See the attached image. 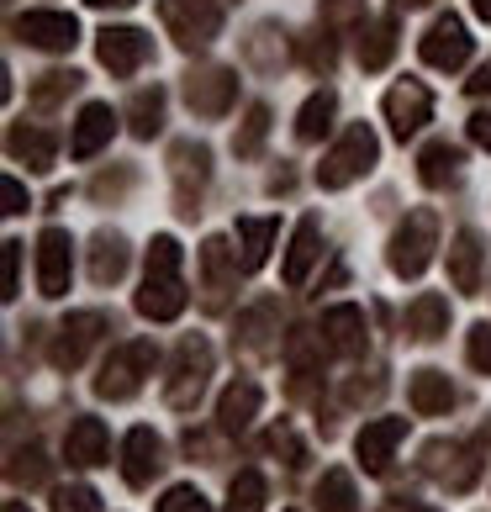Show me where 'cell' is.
Masks as SVG:
<instances>
[{"instance_id": "cell-5", "label": "cell", "mask_w": 491, "mask_h": 512, "mask_svg": "<svg viewBox=\"0 0 491 512\" xmlns=\"http://www.w3.org/2000/svg\"><path fill=\"white\" fill-rule=\"evenodd\" d=\"M159 22L180 48H206L222 32V6L217 0H159Z\"/></svg>"}, {"instance_id": "cell-17", "label": "cell", "mask_w": 491, "mask_h": 512, "mask_svg": "<svg viewBox=\"0 0 491 512\" xmlns=\"http://www.w3.org/2000/svg\"><path fill=\"white\" fill-rule=\"evenodd\" d=\"M111 132H117V111L106 101H90L80 111V122H74V138H69V154L74 159H96L101 148L111 143Z\"/></svg>"}, {"instance_id": "cell-15", "label": "cell", "mask_w": 491, "mask_h": 512, "mask_svg": "<svg viewBox=\"0 0 491 512\" xmlns=\"http://www.w3.org/2000/svg\"><path fill=\"white\" fill-rule=\"evenodd\" d=\"M201 286H206V307L212 312L228 307V296L238 286V259L228 249V238H206L201 243Z\"/></svg>"}, {"instance_id": "cell-13", "label": "cell", "mask_w": 491, "mask_h": 512, "mask_svg": "<svg viewBox=\"0 0 491 512\" xmlns=\"http://www.w3.org/2000/svg\"><path fill=\"white\" fill-rule=\"evenodd\" d=\"M407 439V417H375V423L360 428V439H354V454H360V465L370 476H386L391 460H396V444Z\"/></svg>"}, {"instance_id": "cell-12", "label": "cell", "mask_w": 491, "mask_h": 512, "mask_svg": "<svg viewBox=\"0 0 491 512\" xmlns=\"http://www.w3.org/2000/svg\"><path fill=\"white\" fill-rule=\"evenodd\" d=\"M386 122H391V132L396 138H412V132H423L428 122H433V96L418 85V80H402V85H391L386 90Z\"/></svg>"}, {"instance_id": "cell-6", "label": "cell", "mask_w": 491, "mask_h": 512, "mask_svg": "<svg viewBox=\"0 0 491 512\" xmlns=\"http://www.w3.org/2000/svg\"><path fill=\"white\" fill-rule=\"evenodd\" d=\"M206 375H212V344H206V338H185L180 354H175V381L164 386V402L175 412L196 407L201 391H206Z\"/></svg>"}, {"instance_id": "cell-38", "label": "cell", "mask_w": 491, "mask_h": 512, "mask_svg": "<svg viewBox=\"0 0 491 512\" xmlns=\"http://www.w3.org/2000/svg\"><path fill=\"white\" fill-rule=\"evenodd\" d=\"M74 90H80V74H74V69H53V74H43V85H32V101L53 106V101L74 96Z\"/></svg>"}, {"instance_id": "cell-16", "label": "cell", "mask_w": 491, "mask_h": 512, "mask_svg": "<svg viewBox=\"0 0 491 512\" xmlns=\"http://www.w3.org/2000/svg\"><path fill=\"white\" fill-rule=\"evenodd\" d=\"M317 338L333 349V354H365L370 344V328H365V312L360 307H328L323 312V328H317Z\"/></svg>"}, {"instance_id": "cell-35", "label": "cell", "mask_w": 491, "mask_h": 512, "mask_svg": "<svg viewBox=\"0 0 491 512\" xmlns=\"http://www.w3.org/2000/svg\"><path fill=\"white\" fill-rule=\"evenodd\" d=\"M6 476H11V486H48V454L43 449H16L11 454V465H6Z\"/></svg>"}, {"instance_id": "cell-14", "label": "cell", "mask_w": 491, "mask_h": 512, "mask_svg": "<svg viewBox=\"0 0 491 512\" xmlns=\"http://www.w3.org/2000/svg\"><path fill=\"white\" fill-rule=\"evenodd\" d=\"M470 48H476V43H470V32H465L460 16H439V22L428 27V37L418 43L428 69H460L470 59Z\"/></svg>"}, {"instance_id": "cell-10", "label": "cell", "mask_w": 491, "mask_h": 512, "mask_svg": "<svg viewBox=\"0 0 491 512\" xmlns=\"http://www.w3.org/2000/svg\"><path fill=\"white\" fill-rule=\"evenodd\" d=\"M16 37L43 53H69L80 43V22H74L69 11H22L16 16Z\"/></svg>"}, {"instance_id": "cell-31", "label": "cell", "mask_w": 491, "mask_h": 512, "mask_svg": "<svg viewBox=\"0 0 491 512\" xmlns=\"http://www.w3.org/2000/svg\"><path fill=\"white\" fill-rule=\"evenodd\" d=\"M317 512H360L349 470H323V481H317Z\"/></svg>"}, {"instance_id": "cell-50", "label": "cell", "mask_w": 491, "mask_h": 512, "mask_svg": "<svg viewBox=\"0 0 491 512\" xmlns=\"http://www.w3.org/2000/svg\"><path fill=\"white\" fill-rule=\"evenodd\" d=\"M90 6H132V0H90Z\"/></svg>"}, {"instance_id": "cell-26", "label": "cell", "mask_w": 491, "mask_h": 512, "mask_svg": "<svg viewBox=\"0 0 491 512\" xmlns=\"http://www.w3.org/2000/svg\"><path fill=\"white\" fill-rule=\"evenodd\" d=\"M396 53V16H375L360 27V64L365 69H386Z\"/></svg>"}, {"instance_id": "cell-9", "label": "cell", "mask_w": 491, "mask_h": 512, "mask_svg": "<svg viewBox=\"0 0 491 512\" xmlns=\"http://www.w3.org/2000/svg\"><path fill=\"white\" fill-rule=\"evenodd\" d=\"M101 333H106V317L101 312H74L59 333H53V349H48V359L59 370H80L85 365V354L101 344Z\"/></svg>"}, {"instance_id": "cell-48", "label": "cell", "mask_w": 491, "mask_h": 512, "mask_svg": "<svg viewBox=\"0 0 491 512\" xmlns=\"http://www.w3.org/2000/svg\"><path fill=\"white\" fill-rule=\"evenodd\" d=\"M470 96H491V64L476 69V80H470Z\"/></svg>"}, {"instance_id": "cell-39", "label": "cell", "mask_w": 491, "mask_h": 512, "mask_svg": "<svg viewBox=\"0 0 491 512\" xmlns=\"http://www.w3.org/2000/svg\"><path fill=\"white\" fill-rule=\"evenodd\" d=\"M159 512H212V502H206L196 486H169L164 502H159Z\"/></svg>"}, {"instance_id": "cell-24", "label": "cell", "mask_w": 491, "mask_h": 512, "mask_svg": "<svg viewBox=\"0 0 491 512\" xmlns=\"http://www.w3.org/2000/svg\"><path fill=\"white\" fill-rule=\"evenodd\" d=\"M11 159H22L27 169H53V159H59V143H53V132L43 127H11Z\"/></svg>"}, {"instance_id": "cell-3", "label": "cell", "mask_w": 491, "mask_h": 512, "mask_svg": "<svg viewBox=\"0 0 491 512\" xmlns=\"http://www.w3.org/2000/svg\"><path fill=\"white\" fill-rule=\"evenodd\" d=\"M154 344H143V338H132V344H117L111 349V359L101 365L96 375V396L101 402H127V396H138L143 381L154 375Z\"/></svg>"}, {"instance_id": "cell-20", "label": "cell", "mask_w": 491, "mask_h": 512, "mask_svg": "<svg viewBox=\"0 0 491 512\" xmlns=\"http://www.w3.org/2000/svg\"><path fill=\"white\" fill-rule=\"evenodd\" d=\"M407 402L418 417H444L449 407H455V386H449L444 370H418L407 386Z\"/></svg>"}, {"instance_id": "cell-37", "label": "cell", "mask_w": 491, "mask_h": 512, "mask_svg": "<svg viewBox=\"0 0 491 512\" xmlns=\"http://www.w3.org/2000/svg\"><path fill=\"white\" fill-rule=\"evenodd\" d=\"M259 507H264V476H259V470H243V476L233 481L228 507H222V512H259Z\"/></svg>"}, {"instance_id": "cell-54", "label": "cell", "mask_w": 491, "mask_h": 512, "mask_svg": "<svg viewBox=\"0 0 491 512\" xmlns=\"http://www.w3.org/2000/svg\"><path fill=\"white\" fill-rule=\"evenodd\" d=\"M291 512H296V507H291Z\"/></svg>"}, {"instance_id": "cell-11", "label": "cell", "mask_w": 491, "mask_h": 512, "mask_svg": "<svg viewBox=\"0 0 491 512\" xmlns=\"http://www.w3.org/2000/svg\"><path fill=\"white\" fill-rule=\"evenodd\" d=\"M96 59L111 69V74H138L148 59H154V43H148V32H138V27H106L101 37H96Z\"/></svg>"}, {"instance_id": "cell-45", "label": "cell", "mask_w": 491, "mask_h": 512, "mask_svg": "<svg viewBox=\"0 0 491 512\" xmlns=\"http://www.w3.org/2000/svg\"><path fill=\"white\" fill-rule=\"evenodd\" d=\"M0 196H6V217H22V212H27V191H22L16 180L0 185Z\"/></svg>"}, {"instance_id": "cell-18", "label": "cell", "mask_w": 491, "mask_h": 512, "mask_svg": "<svg viewBox=\"0 0 491 512\" xmlns=\"http://www.w3.org/2000/svg\"><path fill=\"white\" fill-rule=\"evenodd\" d=\"M159 433L154 428H132L127 444H122V481L127 486H148L159 476Z\"/></svg>"}, {"instance_id": "cell-19", "label": "cell", "mask_w": 491, "mask_h": 512, "mask_svg": "<svg viewBox=\"0 0 491 512\" xmlns=\"http://www.w3.org/2000/svg\"><path fill=\"white\" fill-rule=\"evenodd\" d=\"M64 454H69V465H106V454H111V439H106V423L101 417H74L69 423V439H64Z\"/></svg>"}, {"instance_id": "cell-29", "label": "cell", "mask_w": 491, "mask_h": 512, "mask_svg": "<svg viewBox=\"0 0 491 512\" xmlns=\"http://www.w3.org/2000/svg\"><path fill=\"white\" fill-rule=\"evenodd\" d=\"M122 275H127V243L117 233H101L96 249H90V280L111 286V280H122Z\"/></svg>"}, {"instance_id": "cell-41", "label": "cell", "mask_w": 491, "mask_h": 512, "mask_svg": "<svg viewBox=\"0 0 491 512\" xmlns=\"http://www.w3.org/2000/svg\"><path fill=\"white\" fill-rule=\"evenodd\" d=\"M470 365L481 375H491V322H476L470 328Z\"/></svg>"}, {"instance_id": "cell-23", "label": "cell", "mask_w": 491, "mask_h": 512, "mask_svg": "<svg viewBox=\"0 0 491 512\" xmlns=\"http://www.w3.org/2000/svg\"><path fill=\"white\" fill-rule=\"evenodd\" d=\"M449 280L465 296L481 291V238L476 233H455V243H449Z\"/></svg>"}, {"instance_id": "cell-49", "label": "cell", "mask_w": 491, "mask_h": 512, "mask_svg": "<svg viewBox=\"0 0 491 512\" xmlns=\"http://www.w3.org/2000/svg\"><path fill=\"white\" fill-rule=\"evenodd\" d=\"M470 6H476V16H481V22H491V0H470Z\"/></svg>"}, {"instance_id": "cell-30", "label": "cell", "mask_w": 491, "mask_h": 512, "mask_svg": "<svg viewBox=\"0 0 491 512\" xmlns=\"http://www.w3.org/2000/svg\"><path fill=\"white\" fill-rule=\"evenodd\" d=\"M127 127H132V138H143V143L164 127V90H159V85H148V90H138V96H132Z\"/></svg>"}, {"instance_id": "cell-4", "label": "cell", "mask_w": 491, "mask_h": 512, "mask_svg": "<svg viewBox=\"0 0 491 512\" xmlns=\"http://www.w3.org/2000/svg\"><path fill=\"white\" fill-rule=\"evenodd\" d=\"M433 249H439V217H433L428 206H418V212H407V222L396 227V238H391V270L402 280H418L428 270Z\"/></svg>"}, {"instance_id": "cell-47", "label": "cell", "mask_w": 491, "mask_h": 512, "mask_svg": "<svg viewBox=\"0 0 491 512\" xmlns=\"http://www.w3.org/2000/svg\"><path fill=\"white\" fill-rule=\"evenodd\" d=\"M470 143L491 148V111H476V117H470Z\"/></svg>"}, {"instance_id": "cell-51", "label": "cell", "mask_w": 491, "mask_h": 512, "mask_svg": "<svg viewBox=\"0 0 491 512\" xmlns=\"http://www.w3.org/2000/svg\"><path fill=\"white\" fill-rule=\"evenodd\" d=\"M412 6H423V0H396V11H412Z\"/></svg>"}, {"instance_id": "cell-44", "label": "cell", "mask_w": 491, "mask_h": 512, "mask_svg": "<svg viewBox=\"0 0 491 512\" xmlns=\"http://www.w3.org/2000/svg\"><path fill=\"white\" fill-rule=\"evenodd\" d=\"M16 270H22V243H6V301L22 291V275Z\"/></svg>"}, {"instance_id": "cell-52", "label": "cell", "mask_w": 491, "mask_h": 512, "mask_svg": "<svg viewBox=\"0 0 491 512\" xmlns=\"http://www.w3.org/2000/svg\"><path fill=\"white\" fill-rule=\"evenodd\" d=\"M391 512H439V507H391Z\"/></svg>"}, {"instance_id": "cell-46", "label": "cell", "mask_w": 491, "mask_h": 512, "mask_svg": "<svg viewBox=\"0 0 491 512\" xmlns=\"http://www.w3.org/2000/svg\"><path fill=\"white\" fill-rule=\"evenodd\" d=\"M307 64H312V69H323V74L333 69V37H323V43H312V48H307Z\"/></svg>"}, {"instance_id": "cell-1", "label": "cell", "mask_w": 491, "mask_h": 512, "mask_svg": "<svg viewBox=\"0 0 491 512\" xmlns=\"http://www.w3.org/2000/svg\"><path fill=\"white\" fill-rule=\"evenodd\" d=\"M138 312L148 322H175L185 312V280H180V243L159 233L148 243V275L138 291Z\"/></svg>"}, {"instance_id": "cell-2", "label": "cell", "mask_w": 491, "mask_h": 512, "mask_svg": "<svg viewBox=\"0 0 491 512\" xmlns=\"http://www.w3.org/2000/svg\"><path fill=\"white\" fill-rule=\"evenodd\" d=\"M375 159H381L375 132H370L365 122H354L344 138H338L328 154H323V164H317V185H323V191H344V185H354L360 175H370Z\"/></svg>"}, {"instance_id": "cell-36", "label": "cell", "mask_w": 491, "mask_h": 512, "mask_svg": "<svg viewBox=\"0 0 491 512\" xmlns=\"http://www.w3.org/2000/svg\"><path fill=\"white\" fill-rule=\"evenodd\" d=\"M264 132H270V106H249V117H243V132L233 138L238 159H254L264 148Z\"/></svg>"}, {"instance_id": "cell-53", "label": "cell", "mask_w": 491, "mask_h": 512, "mask_svg": "<svg viewBox=\"0 0 491 512\" xmlns=\"http://www.w3.org/2000/svg\"><path fill=\"white\" fill-rule=\"evenodd\" d=\"M6 512H27V502H6Z\"/></svg>"}, {"instance_id": "cell-43", "label": "cell", "mask_w": 491, "mask_h": 512, "mask_svg": "<svg viewBox=\"0 0 491 512\" xmlns=\"http://www.w3.org/2000/svg\"><path fill=\"white\" fill-rule=\"evenodd\" d=\"M264 444H270L275 454H286V465H301V460H307V449L296 444L291 428H270V439H264Z\"/></svg>"}, {"instance_id": "cell-33", "label": "cell", "mask_w": 491, "mask_h": 512, "mask_svg": "<svg viewBox=\"0 0 491 512\" xmlns=\"http://www.w3.org/2000/svg\"><path fill=\"white\" fill-rule=\"evenodd\" d=\"M206 169H212V154L201 143H175V180H180V201H191V180L206 185Z\"/></svg>"}, {"instance_id": "cell-8", "label": "cell", "mask_w": 491, "mask_h": 512, "mask_svg": "<svg viewBox=\"0 0 491 512\" xmlns=\"http://www.w3.org/2000/svg\"><path fill=\"white\" fill-rule=\"evenodd\" d=\"M69 275H74V238L64 227H48L37 238V291L48 301H59V296H69Z\"/></svg>"}, {"instance_id": "cell-22", "label": "cell", "mask_w": 491, "mask_h": 512, "mask_svg": "<svg viewBox=\"0 0 491 512\" xmlns=\"http://www.w3.org/2000/svg\"><path fill=\"white\" fill-rule=\"evenodd\" d=\"M449 333V301L423 291L418 301L407 307V338H418V344H433V338Z\"/></svg>"}, {"instance_id": "cell-27", "label": "cell", "mask_w": 491, "mask_h": 512, "mask_svg": "<svg viewBox=\"0 0 491 512\" xmlns=\"http://www.w3.org/2000/svg\"><path fill=\"white\" fill-rule=\"evenodd\" d=\"M418 180H423V185H449V180H460V148L449 143V138H433L423 154H418Z\"/></svg>"}, {"instance_id": "cell-7", "label": "cell", "mask_w": 491, "mask_h": 512, "mask_svg": "<svg viewBox=\"0 0 491 512\" xmlns=\"http://www.w3.org/2000/svg\"><path fill=\"white\" fill-rule=\"evenodd\" d=\"M238 101V74L222 64H201L185 74V106L196 117H228V106Z\"/></svg>"}, {"instance_id": "cell-28", "label": "cell", "mask_w": 491, "mask_h": 512, "mask_svg": "<svg viewBox=\"0 0 491 512\" xmlns=\"http://www.w3.org/2000/svg\"><path fill=\"white\" fill-rule=\"evenodd\" d=\"M317 243H323V238H317V217H301L296 233H291V254H286V286H301V280H307L312 259L323 254Z\"/></svg>"}, {"instance_id": "cell-42", "label": "cell", "mask_w": 491, "mask_h": 512, "mask_svg": "<svg viewBox=\"0 0 491 512\" xmlns=\"http://www.w3.org/2000/svg\"><path fill=\"white\" fill-rule=\"evenodd\" d=\"M360 16H365V0H328L323 27H344V22H360Z\"/></svg>"}, {"instance_id": "cell-32", "label": "cell", "mask_w": 491, "mask_h": 512, "mask_svg": "<svg viewBox=\"0 0 491 512\" xmlns=\"http://www.w3.org/2000/svg\"><path fill=\"white\" fill-rule=\"evenodd\" d=\"M333 111H338V96H333V90H317V96L301 106V117H296V138L301 143H317L333 127Z\"/></svg>"}, {"instance_id": "cell-21", "label": "cell", "mask_w": 491, "mask_h": 512, "mask_svg": "<svg viewBox=\"0 0 491 512\" xmlns=\"http://www.w3.org/2000/svg\"><path fill=\"white\" fill-rule=\"evenodd\" d=\"M259 402H264V391H259L254 381H233L228 391H222V402H217L222 433H243V428H249L254 412H259Z\"/></svg>"}, {"instance_id": "cell-40", "label": "cell", "mask_w": 491, "mask_h": 512, "mask_svg": "<svg viewBox=\"0 0 491 512\" xmlns=\"http://www.w3.org/2000/svg\"><path fill=\"white\" fill-rule=\"evenodd\" d=\"M53 512H96V491H90V486L53 491Z\"/></svg>"}, {"instance_id": "cell-34", "label": "cell", "mask_w": 491, "mask_h": 512, "mask_svg": "<svg viewBox=\"0 0 491 512\" xmlns=\"http://www.w3.org/2000/svg\"><path fill=\"white\" fill-rule=\"evenodd\" d=\"M275 301H259V307H249L238 317V333H243V349H254V354H264L270 349V328H275Z\"/></svg>"}, {"instance_id": "cell-25", "label": "cell", "mask_w": 491, "mask_h": 512, "mask_svg": "<svg viewBox=\"0 0 491 512\" xmlns=\"http://www.w3.org/2000/svg\"><path fill=\"white\" fill-rule=\"evenodd\" d=\"M275 233H280V222H275V217H243V222H238L243 270H259V264L270 259V249H275Z\"/></svg>"}]
</instances>
